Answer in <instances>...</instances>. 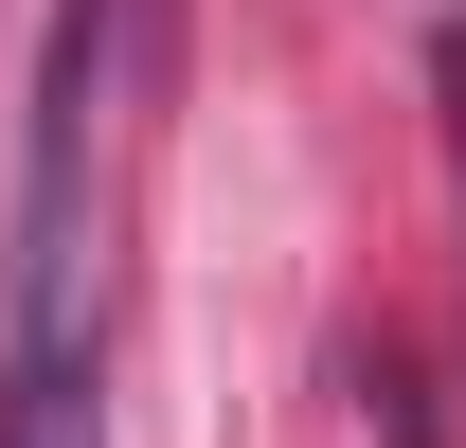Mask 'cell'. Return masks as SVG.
<instances>
[{
	"label": "cell",
	"instance_id": "obj_1",
	"mask_svg": "<svg viewBox=\"0 0 466 448\" xmlns=\"http://www.w3.org/2000/svg\"><path fill=\"white\" fill-rule=\"evenodd\" d=\"M108 108H126L108 0H55L36 108H18V233H0V448H108V216H90Z\"/></svg>",
	"mask_w": 466,
	"mask_h": 448
}]
</instances>
